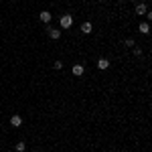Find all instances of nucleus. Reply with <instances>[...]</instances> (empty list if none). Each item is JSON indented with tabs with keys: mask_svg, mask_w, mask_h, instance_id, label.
Returning <instances> with one entry per match:
<instances>
[{
	"mask_svg": "<svg viewBox=\"0 0 152 152\" xmlns=\"http://www.w3.org/2000/svg\"><path fill=\"white\" fill-rule=\"evenodd\" d=\"M59 24H61V28H69L71 24H73V16H71V14H63L61 20H59Z\"/></svg>",
	"mask_w": 152,
	"mask_h": 152,
	"instance_id": "nucleus-1",
	"label": "nucleus"
},
{
	"mask_svg": "<svg viewBox=\"0 0 152 152\" xmlns=\"http://www.w3.org/2000/svg\"><path fill=\"white\" fill-rule=\"evenodd\" d=\"M81 33L83 35H91V23H83L81 24Z\"/></svg>",
	"mask_w": 152,
	"mask_h": 152,
	"instance_id": "nucleus-5",
	"label": "nucleus"
},
{
	"mask_svg": "<svg viewBox=\"0 0 152 152\" xmlns=\"http://www.w3.org/2000/svg\"><path fill=\"white\" fill-rule=\"evenodd\" d=\"M97 67H99V69H107V67H110V61H107L105 57L97 59Z\"/></svg>",
	"mask_w": 152,
	"mask_h": 152,
	"instance_id": "nucleus-2",
	"label": "nucleus"
},
{
	"mask_svg": "<svg viewBox=\"0 0 152 152\" xmlns=\"http://www.w3.org/2000/svg\"><path fill=\"white\" fill-rule=\"evenodd\" d=\"M49 37H51V39H55V41H57L59 37H61V28H51V31H49Z\"/></svg>",
	"mask_w": 152,
	"mask_h": 152,
	"instance_id": "nucleus-6",
	"label": "nucleus"
},
{
	"mask_svg": "<svg viewBox=\"0 0 152 152\" xmlns=\"http://www.w3.org/2000/svg\"><path fill=\"white\" fill-rule=\"evenodd\" d=\"M148 31H150L148 23H142V24H140V33H142V35H148Z\"/></svg>",
	"mask_w": 152,
	"mask_h": 152,
	"instance_id": "nucleus-9",
	"label": "nucleus"
},
{
	"mask_svg": "<svg viewBox=\"0 0 152 152\" xmlns=\"http://www.w3.org/2000/svg\"><path fill=\"white\" fill-rule=\"evenodd\" d=\"M132 49H134V55H138V57L142 55V49L140 47H132Z\"/></svg>",
	"mask_w": 152,
	"mask_h": 152,
	"instance_id": "nucleus-13",
	"label": "nucleus"
},
{
	"mask_svg": "<svg viewBox=\"0 0 152 152\" xmlns=\"http://www.w3.org/2000/svg\"><path fill=\"white\" fill-rule=\"evenodd\" d=\"M14 148H16L18 152H24V148H26V146H24V142H16V146H14Z\"/></svg>",
	"mask_w": 152,
	"mask_h": 152,
	"instance_id": "nucleus-11",
	"label": "nucleus"
},
{
	"mask_svg": "<svg viewBox=\"0 0 152 152\" xmlns=\"http://www.w3.org/2000/svg\"><path fill=\"white\" fill-rule=\"evenodd\" d=\"M136 12H138V14H146V12H148L146 4H138V6H136Z\"/></svg>",
	"mask_w": 152,
	"mask_h": 152,
	"instance_id": "nucleus-8",
	"label": "nucleus"
},
{
	"mask_svg": "<svg viewBox=\"0 0 152 152\" xmlns=\"http://www.w3.org/2000/svg\"><path fill=\"white\" fill-rule=\"evenodd\" d=\"M20 124H23V118H20V116H12V118H10V126L18 128Z\"/></svg>",
	"mask_w": 152,
	"mask_h": 152,
	"instance_id": "nucleus-3",
	"label": "nucleus"
},
{
	"mask_svg": "<svg viewBox=\"0 0 152 152\" xmlns=\"http://www.w3.org/2000/svg\"><path fill=\"white\" fill-rule=\"evenodd\" d=\"M53 67H55V69H63V63H61V61H55Z\"/></svg>",
	"mask_w": 152,
	"mask_h": 152,
	"instance_id": "nucleus-12",
	"label": "nucleus"
},
{
	"mask_svg": "<svg viewBox=\"0 0 152 152\" xmlns=\"http://www.w3.org/2000/svg\"><path fill=\"white\" fill-rule=\"evenodd\" d=\"M73 75H75V77H79V75H83V65H73Z\"/></svg>",
	"mask_w": 152,
	"mask_h": 152,
	"instance_id": "nucleus-7",
	"label": "nucleus"
},
{
	"mask_svg": "<svg viewBox=\"0 0 152 152\" xmlns=\"http://www.w3.org/2000/svg\"><path fill=\"white\" fill-rule=\"evenodd\" d=\"M39 18H41L43 23H51V12L43 10V12H41V14H39Z\"/></svg>",
	"mask_w": 152,
	"mask_h": 152,
	"instance_id": "nucleus-4",
	"label": "nucleus"
},
{
	"mask_svg": "<svg viewBox=\"0 0 152 152\" xmlns=\"http://www.w3.org/2000/svg\"><path fill=\"white\" fill-rule=\"evenodd\" d=\"M124 45H126V47H136V43H134V39H126V41H124Z\"/></svg>",
	"mask_w": 152,
	"mask_h": 152,
	"instance_id": "nucleus-10",
	"label": "nucleus"
}]
</instances>
